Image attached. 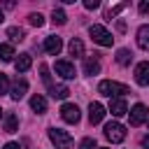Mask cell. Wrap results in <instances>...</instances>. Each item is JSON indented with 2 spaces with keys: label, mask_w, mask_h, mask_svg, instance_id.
Segmentation results:
<instances>
[{
  "label": "cell",
  "mask_w": 149,
  "mask_h": 149,
  "mask_svg": "<svg viewBox=\"0 0 149 149\" xmlns=\"http://www.w3.org/2000/svg\"><path fill=\"white\" fill-rule=\"evenodd\" d=\"M98 93H100V95H107V98H121V95L130 93V88H128L126 84H119V81H109V79H105V81L98 84Z\"/></svg>",
  "instance_id": "obj_1"
},
{
  "label": "cell",
  "mask_w": 149,
  "mask_h": 149,
  "mask_svg": "<svg viewBox=\"0 0 149 149\" xmlns=\"http://www.w3.org/2000/svg\"><path fill=\"white\" fill-rule=\"evenodd\" d=\"M49 137L56 144V149H72V144H74L72 135L68 130H63V128H49Z\"/></svg>",
  "instance_id": "obj_2"
},
{
  "label": "cell",
  "mask_w": 149,
  "mask_h": 149,
  "mask_svg": "<svg viewBox=\"0 0 149 149\" xmlns=\"http://www.w3.org/2000/svg\"><path fill=\"white\" fill-rule=\"evenodd\" d=\"M88 33H91V37H93V42H98L100 47H112V42H114V37H112V33L105 28V26H91L88 28Z\"/></svg>",
  "instance_id": "obj_3"
},
{
  "label": "cell",
  "mask_w": 149,
  "mask_h": 149,
  "mask_svg": "<svg viewBox=\"0 0 149 149\" xmlns=\"http://www.w3.org/2000/svg\"><path fill=\"white\" fill-rule=\"evenodd\" d=\"M105 137H107L109 142L119 144V142L126 140V128H123L121 123H116V121H109V123L105 126Z\"/></svg>",
  "instance_id": "obj_4"
},
{
  "label": "cell",
  "mask_w": 149,
  "mask_h": 149,
  "mask_svg": "<svg viewBox=\"0 0 149 149\" xmlns=\"http://www.w3.org/2000/svg\"><path fill=\"white\" fill-rule=\"evenodd\" d=\"M61 116H63V121H68V123H77L81 114H79V107H77V105L65 102V105L61 107Z\"/></svg>",
  "instance_id": "obj_5"
},
{
  "label": "cell",
  "mask_w": 149,
  "mask_h": 149,
  "mask_svg": "<svg viewBox=\"0 0 149 149\" xmlns=\"http://www.w3.org/2000/svg\"><path fill=\"white\" fill-rule=\"evenodd\" d=\"M54 70H56V74H61L63 79H74V65L72 63H68V61H56V65H54Z\"/></svg>",
  "instance_id": "obj_6"
},
{
  "label": "cell",
  "mask_w": 149,
  "mask_h": 149,
  "mask_svg": "<svg viewBox=\"0 0 149 149\" xmlns=\"http://www.w3.org/2000/svg\"><path fill=\"white\" fill-rule=\"evenodd\" d=\"M128 114H130V126H140V123L147 121V107H144L142 102H137Z\"/></svg>",
  "instance_id": "obj_7"
},
{
  "label": "cell",
  "mask_w": 149,
  "mask_h": 149,
  "mask_svg": "<svg viewBox=\"0 0 149 149\" xmlns=\"http://www.w3.org/2000/svg\"><path fill=\"white\" fill-rule=\"evenodd\" d=\"M135 81L140 86H149V63L147 61L137 63V68H135Z\"/></svg>",
  "instance_id": "obj_8"
},
{
  "label": "cell",
  "mask_w": 149,
  "mask_h": 149,
  "mask_svg": "<svg viewBox=\"0 0 149 149\" xmlns=\"http://www.w3.org/2000/svg\"><path fill=\"white\" fill-rule=\"evenodd\" d=\"M61 49H63V42H61V37H56V35H49V37L44 40V51H47V54H51V56H58V54H61Z\"/></svg>",
  "instance_id": "obj_9"
},
{
  "label": "cell",
  "mask_w": 149,
  "mask_h": 149,
  "mask_svg": "<svg viewBox=\"0 0 149 149\" xmlns=\"http://www.w3.org/2000/svg\"><path fill=\"white\" fill-rule=\"evenodd\" d=\"M102 116H105V107H102L100 102H91V105H88V121H91V123H100Z\"/></svg>",
  "instance_id": "obj_10"
},
{
  "label": "cell",
  "mask_w": 149,
  "mask_h": 149,
  "mask_svg": "<svg viewBox=\"0 0 149 149\" xmlns=\"http://www.w3.org/2000/svg\"><path fill=\"white\" fill-rule=\"evenodd\" d=\"M109 112H112V116H123V114L128 112L126 100H123V98H112V100H109Z\"/></svg>",
  "instance_id": "obj_11"
},
{
  "label": "cell",
  "mask_w": 149,
  "mask_h": 149,
  "mask_svg": "<svg viewBox=\"0 0 149 149\" xmlns=\"http://www.w3.org/2000/svg\"><path fill=\"white\" fill-rule=\"evenodd\" d=\"M9 93H12V98H14V100H21V98L28 93V81H26V79H16Z\"/></svg>",
  "instance_id": "obj_12"
},
{
  "label": "cell",
  "mask_w": 149,
  "mask_h": 149,
  "mask_svg": "<svg viewBox=\"0 0 149 149\" xmlns=\"http://www.w3.org/2000/svg\"><path fill=\"white\" fill-rule=\"evenodd\" d=\"M84 72H86V74H98V72H100V61H98V54H93V56H88V58L84 61Z\"/></svg>",
  "instance_id": "obj_13"
},
{
  "label": "cell",
  "mask_w": 149,
  "mask_h": 149,
  "mask_svg": "<svg viewBox=\"0 0 149 149\" xmlns=\"http://www.w3.org/2000/svg\"><path fill=\"white\" fill-rule=\"evenodd\" d=\"M30 65H33V58H30V54H19V58L14 61V68H16V72H26V70H30Z\"/></svg>",
  "instance_id": "obj_14"
},
{
  "label": "cell",
  "mask_w": 149,
  "mask_h": 149,
  "mask_svg": "<svg viewBox=\"0 0 149 149\" xmlns=\"http://www.w3.org/2000/svg\"><path fill=\"white\" fill-rule=\"evenodd\" d=\"M137 44H140V49L149 51V26H140L137 28Z\"/></svg>",
  "instance_id": "obj_15"
},
{
  "label": "cell",
  "mask_w": 149,
  "mask_h": 149,
  "mask_svg": "<svg viewBox=\"0 0 149 149\" xmlns=\"http://www.w3.org/2000/svg\"><path fill=\"white\" fill-rule=\"evenodd\" d=\"M68 49H70V56H74V58L84 56V42H81L79 37H72L70 44H68Z\"/></svg>",
  "instance_id": "obj_16"
},
{
  "label": "cell",
  "mask_w": 149,
  "mask_h": 149,
  "mask_svg": "<svg viewBox=\"0 0 149 149\" xmlns=\"http://www.w3.org/2000/svg\"><path fill=\"white\" fill-rule=\"evenodd\" d=\"M49 93H51V98L63 100V98H68V95H70V88H68V86H56V84H49Z\"/></svg>",
  "instance_id": "obj_17"
},
{
  "label": "cell",
  "mask_w": 149,
  "mask_h": 149,
  "mask_svg": "<svg viewBox=\"0 0 149 149\" xmlns=\"http://www.w3.org/2000/svg\"><path fill=\"white\" fill-rule=\"evenodd\" d=\"M30 107H33L37 114H44V112H47V100L37 93V95H33V98H30Z\"/></svg>",
  "instance_id": "obj_18"
},
{
  "label": "cell",
  "mask_w": 149,
  "mask_h": 149,
  "mask_svg": "<svg viewBox=\"0 0 149 149\" xmlns=\"http://www.w3.org/2000/svg\"><path fill=\"white\" fill-rule=\"evenodd\" d=\"M16 128H19L16 114H7V116H5V130H7V133H16Z\"/></svg>",
  "instance_id": "obj_19"
},
{
  "label": "cell",
  "mask_w": 149,
  "mask_h": 149,
  "mask_svg": "<svg viewBox=\"0 0 149 149\" xmlns=\"http://www.w3.org/2000/svg\"><path fill=\"white\" fill-rule=\"evenodd\" d=\"M130 61H133V54H130L128 49H119V51H116V63H119V65H128Z\"/></svg>",
  "instance_id": "obj_20"
},
{
  "label": "cell",
  "mask_w": 149,
  "mask_h": 149,
  "mask_svg": "<svg viewBox=\"0 0 149 149\" xmlns=\"http://www.w3.org/2000/svg\"><path fill=\"white\" fill-rule=\"evenodd\" d=\"M0 58H2L5 63H9V61L14 58V47H12V44H0Z\"/></svg>",
  "instance_id": "obj_21"
},
{
  "label": "cell",
  "mask_w": 149,
  "mask_h": 149,
  "mask_svg": "<svg viewBox=\"0 0 149 149\" xmlns=\"http://www.w3.org/2000/svg\"><path fill=\"white\" fill-rule=\"evenodd\" d=\"M7 37H9L12 42H21V40H23V28H19V26H12V28L7 30Z\"/></svg>",
  "instance_id": "obj_22"
},
{
  "label": "cell",
  "mask_w": 149,
  "mask_h": 149,
  "mask_svg": "<svg viewBox=\"0 0 149 149\" xmlns=\"http://www.w3.org/2000/svg\"><path fill=\"white\" fill-rule=\"evenodd\" d=\"M51 19H54V23H58V26H63V23L68 21V16H65L63 9H54V12H51Z\"/></svg>",
  "instance_id": "obj_23"
},
{
  "label": "cell",
  "mask_w": 149,
  "mask_h": 149,
  "mask_svg": "<svg viewBox=\"0 0 149 149\" xmlns=\"http://www.w3.org/2000/svg\"><path fill=\"white\" fill-rule=\"evenodd\" d=\"M7 91H9V79H7V74L0 72V95H5Z\"/></svg>",
  "instance_id": "obj_24"
},
{
  "label": "cell",
  "mask_w": 149,
  "mask_h": 149,
  "mask_svg": "<svg viewBox=\"0 0 149 149\" xmlns=\"http://www.w3.org/2000/svg\"><path fill=\"white\" fill-rule=\"evenodd\" d=\"M121 9H126V5H123V2H121V5H116V7H112V9H107V12H105V19H112V16H116Z\"/></svg>",
  "instance_id": "obj_25"
},
{
  "label": "cell",
  "mask_w": 149,
  "mask_h": 149,
  "mask_svg": "<svg viewBox=\"0 0 149 149\" xmlns=\"http://www.w3.org/2000/svg\"><path fill=\"white\" fill-rule=\"evenodd\" d=\"M28 19H30V23H33V26H37V28H40V26H44V16H42L40 12H37V14H30Z\"/></svg>",
  "instance_id": "obj_26"
},
{
  "label": "cell",
  "mask_w": 149,
  "mask_h": 149,
  "mask_svg": "<svg viewBox=\"0 0 149 149\" xmlns=\"http://www.w3.org/2000/svg\"><path fill=\"white\" fill-rule=\"evenodd\" d=\"M79 149H98V147H95V140L93 137H84L81 144H79Z\"/></svg>",
  "instance_id": "obj_27"
},
{
  "label": "cell",
  "mask_w": 149,
  "mask_h": 149,
  "mask_svg": "<svg viewBox=\"0 0 149 149\" xmlns=\"http://www.w3.org/2000/svg\"><path fill=\"white\" fill-rule=\"evenodd\" d=\"M98 5H100L98 0H86V2H84V7H86V9H95Z\"/></svg>",
  "instance_id": "obj_28"
},
{
  "label": "cell",
  "mask_w": 149,
  "mask_h": 149,
  "mask_svg": "<svg viewBox=\"0 0 149 149\" xmlns=\"http://www.w3.org/2000/svg\"><path fill=\"white\" fill-rule=\"evenodd\" d=\"M140 12H142V14L149 12V0H142V2H140Z\"/></svg>",
  "instance_id": "obj_29"
},
{
  "label": "cell",
  "mask_w": 149,
  "mask_h": 149,
  "mask_svg": "<svg viewBox=\"0 0 149 149\" xmlns=\"http://www.w3.org/2000/svg\"><path fill=\"white\" fill-rule=\"evenodd\" d=\"M5 149H21V147H19L16 142H7V144H5Z\"/></svg>",
  "instance_id": "obj_30"
},
{
  "label": "cell",
  "mask_w": 149,
  "mask_h": 149,
  "mask_svg": "<svg viewBox=\"0 0 149 149\" xmlns=\"http://www.w3.org/2000/svg\"><path fill=\"white\" fill-rule=\"evenodd\" d=\"M142 147H144V149H149V135H144V137H142Z\"/></svg>",
  "instance_id": "obj_31"
},
{
  "label": "cell",
  "mask_w": 149,
  "mask_h": 149,
  "mask_svg": "<svg viewBox=\"0 0 149 149\" xmlns=\"http://www.w3.org/2000/svg\"><path fill=\"white\" fill-rule=\"evenodd\" d=\"M0 23H2V9H0Z\"/></svg>",
  "instance_id": "obj_32"
},
{
  "label": "cell",
  "mask_w": 149,
  "mask_h": 149,
  "mask_svg": "<svg viewBox=\"0 0 149 149\" xmlns=\"http://www.w3.org/2000/svg\"><path fill=\"white\" fill-rule=\"evenodd\" d=\"M0 119H2V109H0Z\"/></svg>",
  "instance_id": "obj_33"
}]
</instances>
